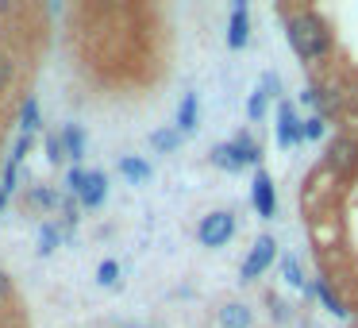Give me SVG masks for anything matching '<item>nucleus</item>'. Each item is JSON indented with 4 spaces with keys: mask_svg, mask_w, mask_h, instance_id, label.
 Segmentation results:
<instances>
[{
    "mask_svg": "<svg viewBox=\"0 0 358 328\" xmlns=\"http://www.w3.org/2000/svg\"><path fill=\"white\" fill-rule=\"evenodd\" d=\"M285 278L293 282V286H301V274H296V263H293V259L285 263Z\"/></svg>",
    "mask_w": 358,
    "mask_h": 328,
    "instance_id": "obj_21",
    "label": "nucleus"
},
{
    "mask_svg": "<svg viewBox=\"0 0 358 328\" xmlns=\"http://www.w3.org/2000/svg\"><path fill=\"white\" fill-rule=\"evenodd\" d=\"M262 109H266V97H262V93H255V97H250V116L258 120V116H262Z\"/></svg>",
    "mask_w": 358,
    "mask_h": 328,
    "instance_id": "obj_19",
    "label": "nucleus"
},
{
    "mask_svg": "<svg viewBox=\"0 0 358 328\" xmlns=\"http://www.w3.org/2000/svg\"><path fill=\"white\" fill-rule=\"evenodd\" d=\"M12 78H16V58H12V55H0V93L12 86Z\"/></svg>",
    "mask_w": 358,
    "mask_h": 328,
    "instance_id": "obj_11",
    "label": "nucleus"
},
{
    "mask_svg": "<svg viewBox=\"0 0 358 328\" xmlns=\"http://www.w3.org/2000/svg\"><path fill=\"white\" fill-rule=\"evenodd\" d=\"M12 294V278H8V274H4V271H0V301H4V297H8Z\"/></svg>",
    "mask_w": 358,
    "mask_h": 328,
    "instance_id": "obj_22",
    "label": "nucleus"
},
{
    "mask_svg": "<svg viewBox=\"0 0 358 328\" xmlns=\"http://www.w3.org/2000/svg\"><path fill=\"white\" fill-rule=\"evenodd\" d=\"M220 324L224 328H247L250 324V309L247 305H227V309L220 313Z\"/></svg>",
    "mask_w": 358,
    "mask_h": 328,
    "instance_id": "obj_9",
    "label": "nucleus"
},
{
    "mask_svg": "<svg viewBox=\"0 0 358 328\" xmlns=\"http://www.w3.org/2000/svg\"><path fill=\"white\" fill-rule=\"evenodd\" d=\"M301 139H304V128H301V120H296L293 104H281L278 109V143L281 147H293V143H301Z\"/></svg>",
    "mask_w": 358,
    "mask_h": 328,
    "instance_id": "obj_4",
    "label": "nucleus"
},
{
    "mask_svg": "<svg viewBox=\"0 0 358 328\" xmlns=\"http://www.w3.org/2000/svg\"><path fill=\"white\" fill-rule=\"evenodd\" d=\"M96 278H101L104 286H112V282H116V263H101V271H96Z\"/></svg>",
    "mask_w": 358,
    "mask_h": 328,
    "instance_id": "obj_15",
    "label": "nucleus"
},
{
    "mask_svg": "<svg viewBox=\"0 0 358 328\" xmlns=\"http://www.w3.org/2000/svg\"><path fill=\"white\" fill-rule=\"evenodd\" d=\"M285 35H289V47L296 50V58L304 62H316L331 50V27L320 12L312 8H285Z\"/></svg>",
    "mask_w": 358,
    "mask_h": 328,
    "instance_id": "obj_1",
    "label": "nucleus"
},
{
    "mask_svg": "<svg viewBox=\"0 0 358 328\" xmlns=\"http://www.w3.org/2000/svg\"><path fill=\"white\" fill-rule=\"evenodd\" d=\"M273 251H278V247H273V240H270V235H262V240H258L255 247H250L247 263H243V278H247V282L262 278V274H266V266L273 263Z\"/></svg>",
    "mask_w": 358,
    "mask_h": 328,
    "instance_id": "obj_3",
    "label": "nucleus"
},
{
    "mask_svg": "<svg viewBox=\"0 0 358 328\" xmlns=\"http://www.w3.org/2000/svg\"><path fill=\"white\" fill-rule=\"evenodd\" d=\"M50 243H55V228H43V235H39V251H50Z\"/></svg>",
    "mask_w": 358,
    "mask_h": 328,
    "instance_id": "obj_20",
    "label": "nucleus"
},
{
    "mask_svg": "<svg viewBox=\"0 0 358 328\" xmlns=\"http://www.w3.org/2000/svg\"><path fill=\"white\" fill-rule=\"evenodd\" d=\"M227 47H231V50L247 47V4H235V8H231V24H227Z\"/></svg>",
    "mask_w": 358,
    "mask_h": 328,
    "instance_id": "obj_5",
    "label": "nucleus"
},
{
    "mask_svg": "<svg viewBox=\"0 0 358 328\" xmlns=\"http://www.w3.org/2000/svg\"><path fill=\"white\" fill-rule=\"evenodd\" d=\"M35 128V101H27L24 104V132H31Z\"/></svg>",
    "mask_w": 358,
    "mask_h": 328,
    "instance_id": "obj_18",
    "label": "nucleus"
},
{
    "mask_svg": "<svg viewBox=\"0 0 358 328\" xmlns=\"http://www.w3.org/2000/svg\"><path fill=\"white\" fill-rule=\"evenodd\" d=\"M316 294H320V297H324V305H327V309H331V313H335V317H343V313H347V309H343V305H339V297H335V294H331V289H327V286H324V282H320V286H316Z\"/></svg>",
    "mask_w": 358,
    "mask_h": 328,
    "instance_id": "obj_13",
    "label": "nucleus"
},
{
    "mask_svg": "<svg viewBox=\"0 0 358 328\" xmlns=\"http://www.w3.org/2000/svg\"><path fill=\"white\" fill-rule=\"evenodd\" d=\"M255 209L262 212V217H273V182L266 178V174L255 178Z\"/></svg>",
    "mask_w": 358,
    "mask_h": 328,
    "instance_id": "obj_7",
    "label": "nucleus"
},
{
    "mask_svg": "<svg viewBox=\"0 0 358 328\" xmlns=\"http://www.w3.org/2000/svg\"><path fill=\"white\" fill-rule=\"evenodd\" d=\"M104 193H108V182H104V174H89V182H85V189H81V205L85 209H96V205L104 201Z\"/></svg>",
    "mask_w": 358,
    "mask_h": 328,
    "instance_id": "obj_6",
    "label": "nucleus"
},
{
    "mask_svg": "<svg viewBox=\"0 0 358 328\" xmlns=\"http://www.w3.org/2000/svg\"><path fill=\"white\" fill-rule=\"evenodd\" d=\"M231 235H235V212L231 209L208 212V217L201 220V228H196V240H201L204 247H224Z\"/></svg>",
    "mask_w": 358,
    "mask_h": 328,
    "instance_id": "obj_2",
    "label": "nucleus"
},
{
    "mask_svg": "<svg viewBox=\"0 0 358 328\" xmlns=\"http://www.w3.org/2000/svg\"><path fill=\"white\" fill-rule=\"evenodd\" d=\"M304 135H308V139H316V135H324V124H320V116H312L308 124H304Z\"/></svg>",
    "mask_w": 358,
    "mask_h": 328,
    "instance_id": "obj_17",
    "label": "nucleus"
},
{
    "mask_svg": "<svg viewBox=\"0 0 358 328\" xmlns=\"http://www.w3.org/2000/svg\"><path fill=\"white\" fill-rule=\"evenodd\" d=\"M62 139H66V147H70V155L78 158V155H81V132H78V128H66Z\"/></svg>",
    "mask_w": 358,
    "mask_h": 328,
    "instance_id": "obj_14",
    "label": "nucleus"
},
{
    "mask_svg": "<svg viewBox=\"0 0 358 328\" xmlns=\"http://www.w3.org/2000/svg\"><path fill=\"white\" fill-rule=\"evenodd\" d=\"M155 147H166V151L178 147V135H173V132H158V135H155Z\"/></svg>",
    "mask_w": 358,
    "mask_h": 328,
    "instance_id": "obj_16",
    "label": "nucleus"
},
{
    "mask_svg": "<svg viewBox=\"0 0 358 328\" xmlns=\"http://www.w3.org/2000/svg\"><path fill=\"white\" fill-rule=\"evenodd\" d=\"M212 163L224 166V170H243V166H247V158H243V151L235 147V143H224V147L212 151Z\"/></svg>",
    "mask_w": 358,
    "mask_h": 328,
    "instance_id": "obj_8",
    "label": "nucleus"
},
{
    "mask_svg": "<svg viewBox=\"0 0 358 328\" xmlns=\"http://www.w3.org/2000/svg\"><path fill=\"white\" fill-rule=\"evenodd\" d=\"M120 170H124L127 178H147V174H150V166L143 163V158H124V163H120Z\"/></svg>",
    "mask_w": 358,
    "mask_h": 328,
    "instance_id": "obj_12",
    "label": "nucleus"
},
{
    "mask_svg": "<svg viewBox=\"0 0 358 328\" xmlns=\"http://www.w3.org/2000/svg\"><path fill=\"white\" fill-rule=\"evenodd\" d=\"M193 120H196V93H189L185 101H181V109H178V132H189Z\"/></svg>",
    "mask_w": 358,
    "mask_h": 328,
    "instance_id": "obj_10",
    "label": "nucleus"
}]
</instances>
